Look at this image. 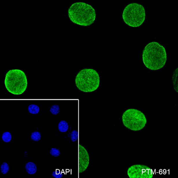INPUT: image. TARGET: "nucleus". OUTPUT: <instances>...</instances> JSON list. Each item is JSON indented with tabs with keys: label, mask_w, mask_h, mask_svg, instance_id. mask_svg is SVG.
<instances>
[{
	"label": "nucleus",
	"mask_w": 178,
	"mask_h": 178,
	"mask_svg": "<svg viewBox=\"0 0 178 178\" xmlns=\"http://www.w3.org/2000/svg\"><path fill=\"white\" fill-rule=\"evenodd\" d=\"M143 59L144 65L148 69L152 70L161 69L166 63V50L164 47L157 42H151L144 48Z\"/></svg>",
	"instance_id": "obj_1"
},
{
	"label": "nucleus",
	"mask_w": 178,
	"mask_h": 178,
	"mask_svg": "<svg viewBox=\"0 0 178 178\" xmlns=\"http://www.w3.org/2000/svg\"><path fill=\"white\" fill-rule=\"evenodd\" d=\"M70 19L73 23L82 26L93 24L96 18V12L93 7L83 2H76L68 10Z\"/></svg>",
	"instance_id": "obj_2"
},
{
	"label": "nucleus",
	"mask_w": 178,
	"mask_h": 178,
	"mask_svg": "<svg viewBox=\"0 0 178 178\" xmlns=\"http://www.w3.org/2000/svg\"><path fill=\"white\" fill-rule=\"evenodd\" d=\"M100 79L97 72L92 69H84L77 75L75 79L76 86L84 92H91L97 89Z\"/></svg>",
	"instance_id": "obj_3"
},
{
	"label": "nucleus",
	"mask_w": 178,
	"mask_h": 178,
	"mask_svg": "<svg viewBox=\"0 0 178 178\" xmlns=\"http://www.w3.org/2000/svg\"><path fill=\"white\" fill-rule=\"evenodd\" d=\"M4 83L8 91L15 95L24 93L28 85L26 74L18 69L12 70L8 72L5 76Z\"/></svg>",
	"instance_id": "obj_4"
},
{
	"label": "nucleus",
	"mask_w": 178,
	"mask_h": 178,
	"mask_svg": "<svg viewBox=\"0 0 178 178\" xmlns=\"http://www.w3.org/2000/svg\"><path fill=\"white\" fill-rule=\"evenodd\" d=\"M145 10L139 3L128 4L123 11V19L125 24L132 27H138L143 24L145 19Z\"/></svg>",
	"instance_id": "obj_5"
},
{
	"label": "nucleus",
	"mask_w": 178,
	"mask_h": 178,
	"mask_svg": "<svg viewBox=\"0 0 178 178\" xmlns=\"http://www.w3.org/2000/svg\"><path fill=\"white\" fill-rule=\"evenodd\" d=\"M122 122L124 126L129 130L138 131L145 126L147 119L141 111L137 109H130L123 113Z\"/></svg>",
	"instance_id": "obj_6"
},
{
	"label": "nucleus",
	"mask_w": 178,
	"mask_h": 178,
	"mask_svg": "<svg viewBox=\"0 0 178 178\" xmlns=\"http://www.w3.org/2000/svg\"><path fill=\"white\" fill-rule=\"evenodd\" d=\"M127 174L130 178H152L153 176L150 167L141 164L134 165L129 167Z\"/></svg>",
	"instance_id": "obj_7"
},
{
	"label": "nucleus",
	"mask_w": 178,
	"mask_h": 178,
	"mask_svg": "<svg viewBox=\"0 0 178 178\" xmlns=\"http://www.w3.org/2000/svg\"><path fill=\"white\" fill-rule=\"evenodd\" d=\"M78 173L84 172L89 166V157L85 148L81 145H78Z\"/></svg>",
	"instance_id": "obj_8"
},
{
	"label": "nucleus",
	"mask_w": 178,
	"mask_h": 178,
	"mask_svg": "<svg viewBox=\"0 0 178 178\" xmlns=\"http://www.w3.org/2000/svg\"><path fill=\"white\" fill-rule=\"evenodd\" d=\"M25 169L27 173L30 175L35 174L37 170L36 166L34 163L32 162H29L27 163L25 166Z\"/></svg>",
	"instance_id": "obj_9"
},
{
	"label": "nucleus",
	"mask_w": 178,
	"mask_h": 178,
	"mask_svg": "<svg viewBox=\"0 0 178 178\" xmlns=\"http://www.w3.org/2000/svg\"><path fill=\"white\" fill-rule=\"evenodd\" d=\"M58 129L62 132H65L68 131L69 125L68 123L64 120H62L58 124Z\"/></svg>",
	"instance_id": "obj_10"
},
{
	"label": "nucleus",
	"mask_w": 178,
	"mask_h": 178,
	"mask_svg": "<svg viewBox=\"0 0 178 178\" xmlns=\"http://www.w3.org/2000/svg\"><path fill=\"white\" fill-rule=\"evenodd\" d=\"M178 68L177 69L173 72V76H172V81L173 83V87L174 89L177 92H178Z\"/></svg>",
	"instance_id": "obj_11"
},
{
	"label": "nucleus",
	"mask_w": 178,
	"mask_h": 178,
	"mask_svg": "<svg viewBox=\"0 0 178 178\" xmlns=\"http://www.w3.org/2000/svg\"><path fill=\"white\" fill-rule=\"evenodd\" d=\"M29 112V113L33 114H37L39 112L40 108L39 107L35 104H31L28 107Z\"/></svg>",
	"instance_id": "obj_12"
},
{
	"label": "nucleus",
	"mask_w": 178,
	"mask_h": 178,
	"mask_svg": "<svg viewBox=\"0 0 178 178\" xmlns=\"http://www.w3.org/2000/svg\"><path fill=\"white\" fill-rule=\"evenodd\" d=\"M2 139L3 141L5 143H9L12 139V136H11V133L8 132H3L2 136Z\"/></svg>",
	"instance_id": "obj_13"
},
{
	"label": "nucleus",
	"mask_w": 178,
	"mask_h": 178,
	"mask_svg": "<svg viewBox=\"0 0 178 178\" xmlns=\"http://www.w3.org/2000/svg\"><path fill=\"white\" fill-rule=\"evenodd\" d=\"M1 172L3 175L8 173L9 170V166L8 163L4 162L2 164L1 166Z\"/></svg>",
	"instance_id": "obj_14"
},
{
	"label": "nucleus",
	"mask_w": 178,
	"mask_h": 178,
	"mask_svg": "<svg viewBox=\"0 0 178 178\" xmlns=\"http://www.w3.org/2000/svg\"><path fill=\"white\" fill-rule=\"evenodd\" d=\"M31 138L34 142H38L41 139V133L38 132H34L32 133Z\"/></svg>",
	"instance_id": "obj_15"
},
{
	"label": "nucleus",
	"mask_w": 178,
	"mask_h": 178,
	"mask_svg": "<svg viewBox=\"0 0 178 178\" xmlns=\"http://www.w3.org/2000/svg\"><path fill=\"white\" fill-rule=\"evenodd\" d=\"M50 111L53 115H57L60 113V107L57 105H53L50 107Z\"/></svg>",
	"instance_id": "obj_16"
},
{
	"label": "nucleus",
	"mask_w": 178,
	"mask_h": 178,
	"mask_svg": "<svg viewBox=\"0 0 178 178\" xmlns=\"http://www.w3.org/2000/svg\"><path fill=\"white\" fill-rule=\"evenodd\" d=\"M50 153L53 157L57 158L60 156L61 152L59 149L56 148H52L50 151Z\"/></svg>",
	"instance_id": "obj_17"
},
{
	"label": "nucleus",
	"mask_w": 178,
	"mask_h": 178,
	"mask_svg": "<svg viewBox=\"0 0 178 178\" xmlns=\"http://www.w3.org/2000/svg\"><path fill=\"white\" fill-rule=\"evenodd\" d=\"M70 138L72 142H76L78 139V132L77 130H73L70 134Z\"/></svg>",
	"instance_id": "obj_18"
},
{
	"label": "nucleus",
	"mask_w": 178,
	"mask_h": 178,
	"mask_svg": "<svg viewBox=\"0 0 178 178\" xmlns=\"http://www.w3.org/2000/svg\"><path fill=\"white\" fill-rule=\"evenodd\" d=\"M52 176L55 178H61L63 175L59 171H55L52 172Z\"/></svg>",
	"instance_id": "obj_19"
}]
</instances>
